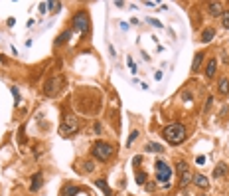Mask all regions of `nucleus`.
Instances as JSON below:
<instances>
[{
    "mask_svg": "<svg viewBox=\"0 0 229 196\" xmlns=\"http://www.w3.org/2000/svg\"><path fill=\"white\" fill-rule=\"evenodd\" d=\"M170 178H172V170L164 161H156V182H164V188L170 186Z\"/></svg>",
    "mask_w": 229,
    "mask_h": 196,
    "instance_id": "nucleus-4",
    "label": "nucleus"
},
{
    "mask_svg": "<svg viewBox=\"0 0 229 196\" xmlns=\"http://www.w3.org/2000/svg\"><path fill=\"white\" fill-rule=\"evenodd\" d=\"M69 36H71V32H63V34H59V36H57V40H55V46L65 44V42L69 40Z\"/></svg>",
    "mask_w": 229,
    "mask_h": 196,
    "instance_id": "nucleus-18",
    "label": "nucleus"
},
{
    "mask_svg": "<svg viewBox=\"0 0 229 196\" xmlns=\"http://www.w3.org/2000/svg\"><path fill=\"white\" fill-rule=\"evenodd\" d=\"M45 6H48V4H40V12H41V14H44V12L48 10V8H45Z\"/></svg>",
    "mask_w": 229,
    "mask_h": 196,
    "instance_id": "nucleus-32",
    "label": "nucleus"
},
{
    "mask_svg": "<svg viewBox=\"0 0 229 196\" xmlns=\"http://www.w3.org/2000/svg\"><path fill=\"white\" fill-rule=\"evenodd\" d=\"M48 8L53 12V14H55V12L61 10V2H53V0H49V2H48Z\"/></svg>",
    "mask_w": 229,
    "mask_h": 196,
    "instance_id": "nucleus-20",
    "label": "nucleus"
},
{
    "mask_svg": "<svg viewBox=\"0 0 229 196\" xmlns=\"http://www.w3.org/2000/svg\"><path fill=\"white\" fill-rule=\"evenodd\" d=\"M227 91H229V81H227L225 77H221V79H219V93L225 95Z\"/></svg>",
    "mask_w": 229,
    "mask_h": 196,
    "instance_id": "nucleus-17",
    "label": "nucleus"
},
{
    "mask_svg": "<svg viewBox=\"0 0 229 196\" xmlns=\"http://www.w3.org/2000/svg\"><path fill=\"white\" fill-rule=\"evenodd\" d=\"M195 162H198V165H203V162H206V157H198V158H195Z\"/></svg>",
    "mask_w": 229,
    "mask_h": 196,
    "instance_id": "nucleus-31",
    "label": "nucleus"
},
{
    "mask_svg": "<svg viewBox=\"0 0 229 196\" xmlns=\"http://www.w3.org/2000/svg\"><path fill=\"white\" fill-rule=\"evenodd\" d=\"M136 139H138V131H132V133H131V135H128V139H127V147H128V149H131V145H132V143H134V141H136Z\"/></svg>",
    "mask_w": 229,
    "mask_h": 196,
    "instance_id": "nucleus-21",
    "label": "nucleus"
},
{
    "mask_svg": "<svg viewBox=\"0 0 229 196\" xmlns=\"http://www.w3.org/2000/svg\"><path fill=\"white\" fill-rule=\"evenodd\" d=\"M140 161H142V157H134L132 158V165H140Z\"/></svg>",
    "mask_w": 229,
    "mask_h": 196,
    "instance_id": "nucleus-30",
    "label": "nucleus"
},
{
    "mask_svg": "<svg viewBox=\"0 0 229 196\" xmlns=\"http://www.w3.org/2000/svg\"><path fill=\"white\" fill-rule=\"evenodd\" d=\"M209 14H211V16H221V14H223L221 2H209Z\"/></svg>",
    "mask_w": 229,
    "mask_h": 196,
    "instance_id": "nucleus-11",
    "label": "nucleus"
},
{
    "mask_svg": "<svg viewBox=\"0 0 229 196\" xmlns=\"http://www.w3.org/2000/svg\"><path fill=\"white\" fill-rule=\"evenodd\" d=\"M61 83H63V79H61V77L49 79V81L45 83V89H44V93L48 95V97H53V95H57V91L61 89V87H57V85H61Z\"/></svg>",
    "mask_w": 229,
    "mask_h": 196,
    "instance_id": "nucleus-7",
    "label": "nucleus"
},
{
    "mask_svg": "<svg viewBox=\"0 0 229 196\" xmlns=\"http://www.w3.org/2000/svg\"><path fill=\"white\" fill-rule=\"evenodd\" d=\"M136 182H138V184H144V182H146V172L138 170V172H136Z\"/></svg>",
    "mask_w": 229,
    "mask_h": 196,
    "instance_id": "nucleus-24",
    "label": "nucleus"
},
{
    "mask_svg": "<svg viewBox=\"0 0 229 196\" xmlns=\"http://www.w3.org/2000/svg\"><path fill=\"white\" fill-rule=\"evenodd\" d=\"M203 196H206V194H203Z\"/></svg>",
    "mask_w": 229,
    "mask_h": 196,
    "instance_id": "nucleus-34",
    "label": "nucleus"
},
{
    "mask_svg": "<svg viewBox=\"0 0 229 196\" xmlns=\"http://www.w3.org/2000/svg\"><path fill=\"white\" fill-rule=\"evenodd\" d=\"M186 196H188V194H186Z\"/></svg>",
    "mask_w": 229,
    "mask_h": 196,
    "instance_id": "nucleus-33",
    "label": "nucleus"
},
{
    "mask_svg": "<svg viewBox=\"0 0 229 196\" xmlns=\"http://www.w3.org/2000/svg\"><path fill=\"white\" fill-rule=\"evenodd\" d=\"M203 56H206L203 52H198V54H195L194 61H191V72H198V69H199V65H202V61H203Z\"/></svg>",
    "mask_w": 229,
    "mask_h": 196,
    "instance_id": "nucleus-12",
    "label": "nucleus"
},
{
    "mask_svg": "<svg viewBox=\"0 0 229 196\" xmlns=\"http://www.w3.org/2000/svg\"><path fill=\"white\" fill-rule=\"evenodd\" d=\"M77 194H79V190L75 188V186H71V184L63 188V196H77Z\"/></svg>",
    "mask_w": 229,
    "mask_h": 196,
    "instance_id": "nucleus-19",
    "label": "nucleus"
},
{
    "mask_svg": "<svg viewBox=\"0 0 229 196\" xmlns=\"http://www.w3.org/2000/svg\"><path fill=\"white\" fill-rule=\"evenodd\" d=\"M207 105H206V109H203V113H207V111H209V107H211V103H213V97H211V95H209V97H207Z\"/></svg>",
    "mask_w": 229,
    "mask_h": 196,
    "instance_id": "nucleus-27",
    "label": "nucleus"
},
{
    "mask_svg": "<svg viewBox=\"0 0 229 196\" xmlns=\"http://www.w3.org/2000/svg\"><path fill=\"white\" fill-rule=\"evenodd\" d=\"M95 186H97V188H101L103 192H105V196H111V188H109V186H107V182L103 180V178H99V180H95Z\"/></svg>",
    "mask_w": 229,
    "mask_h": 196,
    "instance_id": "nucleus-15",
    "label": "nucleus"
},
{
    "mask_svg": "<svg viewBox=\"0 0 229 196\" xmlns=\"http://www.w3.org/2000/svg\"><path fill=\"white\" fill-rule=\"evenodd\" d=\"M127 61H128V68H131V69H132V72H134V73H136V64H134V61H132V57H128V60H127Z\"/></svg>",
    "mask_w": 229,
    "mask_h": 196,
    "instance_id": "nucleus-28",
    "label": "nucleus"
},
{
    "mask_svg": "<svg viewBox=\"0 0 229 196\" xmlns=\"http://www.w3.org/2000/svg\"><path fill=\"white\" fill-rule=\"evenodd\" d=\"M91 153H93V157L97 158L99 162H107L115 155V147L109 145V143H105V141H97V143L93 145V151Z\"/></svg>",
    "mask_w": 229,
    "mask_h": 196,
    "instance_id": "nucleus-2",
    "label": "nucleus"
},
{
    "mask_svg": "<svg viewBox=\"0 0 229 196\" xmlns=\"http://www.w3.org/2000/svg\"><path fill=\"white\" fill-rule=\"evenodd\" d=\"M221 22H223V26L229 30V10H223V14H221Z\"/></svg>",
    "mask_w": 229,
    "mask_h": 196,
    "instance_id": "nucleus-25",
    "label": "nucleus"
},
{
    "mask_svg": "<svg viewBox=\"0 0 229 196\" xmlns=\"http://www.w3.org/2000/svg\"><path fill=\"white\" fill-rule=\"evenodd\" d=\"M71 24H73V30L81 32V34H85V32L89 30V18H87L85 12H77V14L73 16Z\"/></svg>",
    "mask_w": 229,
    "mask_h": 196,
    "instance_id": "nucleus-5",
    "label": "nucleus"
},
{
    "mask_svg": "<svg viewBox=\"0 0 229 196\" xmlns=\"http://www.w3.org/2000/svg\"><path fill=\"white\" fill-rule=\"evenodd\" d=\"M79 129H81L79 119L73 117V115H67V117L61 121V125H59V135L61 137H73L75 133H79Z\"/></svg>",
    "mask_w": 229,
    "mask_h": 196,
    "instance_id": "nucleus-3",
    "label": "nucleus"
},
{
    "mask_svg": "<svg viewBox=\"0 0 229 196\" xmlns=\"http://www.w3.org/2000/svg\"><path fill=\"white\" fill-rule=\"evenodd\" d=\"M10 91H12V95H14V105L16 107H20V93H18V87H10Z\"/></svg>",
    "mask_w": 229,
    "mask_h": 196,
    "instance_id": "nucleus-23",
    "label": "nucleus"
},
{
    "mask_svg": "<svg viewBox=\"0 0 229 196\" xmlns=\"http://www.w3.org/2000/svg\"><path fill=\"white\" fill-rule=\"evenodd\" d=\"M83 170H85V172H93L95 170V162L93 161H85L83 162Z\"/></svg>",
    "mask_w": 229,
    "mask_h": 196,
    "instance_id": "nucleus-22",
    "label": "nucleus"
},
{
    "mask_svg": "<svg viewBox=\"0 0 229 196\" xmlns=\"http://www.w3.org/2000/svg\"><path fill=\"white\" fill-rule=\"evenodd\" d=\"M41 184H44V172H41V170H38V172L32 176L30 190H32V192H36V190H40V188H41Z\"/></svg>",
    "mask_w": 229,
    "mask_h": 196,
    "instance_id": "nucleus-8",
    "label": "nucleus"
},
{
    "mask_svg": "<svg viewBox=\"0 0 229 196\" xmlns=\"http://www.w3.org/2000/svg\"><path fill=\"white\" fill-rule=\"evenodd\" d=\"M182 97H184V101H190V99H191V93H190V91H186Z\"/></svg>",
    "mask_w": 229,
    "mask_h": 196,
    "instance_id": "nucleus-29",
    "label": "nucleus"
},
{
    "mask_svg": "<svg viewBox=\"0 0 229 196\" xmlns=\"http://www.w3.org/2000/svg\"><path fill=\"white\" fill-rule=\"evenodd\" d=\"M225 174H227V165L225 162H219V165L215 166V170H213V176L221 178V176H225Z\"/></svg>",
    "mask_w": 229,
    "mask_h": 196,
    "instance_id": "nucleus-13",
    "label": "nucleus"
},
{
    "mask_svg": "<svg viewBox=\"0 0 229 196\" xmlns=\"http://www.w3.org/2000/svg\"><path fill=\"white\" fill-rule=\"evenodd\" d=\"M178 170H180V188H186L188 184H191V180H194V174L190 172L188 162H184V161L178 162Z\"/></svg>",
    "mask_w": 229,
    "mask_h": 196,
    "instance_id": "nucleus-6",
    "label": "nucleus"
},
{
    "mask_svg": "<svg viewBox=\"0 0 229 196\" xmlns=\"http://www.w3.org/2000/svg\"><path fill=\"white\" fill-rule=\"evenodd\" d=\"M146 22L152 24L154 28H162V22H158V20H154V18H146Z\"/></svg>",
    "mask_w": 229,
    "mask_h": 196,
    "instance_id": "nucleus-26",
    "label": "nucleus"
},
{
    "mask_svg": "<svg viewBox=\"0 0 229 196\" xmlns=\"http://www.w3.org/2000/svg\"><path fill=\"white\" fill-rule=\"evenodd\" d=\"M162 137H164V141L168 145H172V147H178V145H182L186 141V127L182 123H172L168 125V127L162 129Z\"/></svg>",
    "mask_w": 229,
    "mask_h": 196,
    "instance_id": "nucleus-1",
    "label": "nucleus"
},
{
    "mask_svg": "<svg viewBox=\"0 0 229 196\" xmlns=\"http://www.w3.org/2000/svg\"><path fill=\"white\" fill-rule=\"evenodd\" d=\"M215 69H217V61L215 60H209L207 61V65H206V77H213L215 76Z\"/></svg>",
    "mask_w": 229,
    "mask_h": 196,
    "instance_id": "nucleus-10",
    "label": "nucleus"
},
{
    "mask_svg": "<svg viewBox=\"0 0 229 196\" xmlns=\"http://www.w3.org/2000/svg\"><path fill=\"white\" fill-rule=\"evenodd\" d=\"M213 36H215V30H213V28H206V30L202 32V42H203V44H207V42L213 40Z\"/></svg>",
    "mask_w": 229,
    "mask_h": 196,
    "instance_id": "nucleus-14",
    "label": "nucleus"
},
{
    "mask_svg": "<svg viewBox=\"0 0 229 196\" xmlns=\"http://www.w3.org/2000/svg\"><path fill=\"white\" fill-rule=\"evenodd\" d=\"M146 151H150V153H162L164 149H162V145H158V143H146Z\"/></svg>",
    "mask_w": 229,
    "mask_h": 196,
    "instance_id": "nucleus-16",
    "label": "nucleus"
},
{
    "mask_svg": "<svg viewBox=\"0 0 229 196\" xmlns=\"http://www.w3.org/2000/svg\"><path fill=\"white\" fill-rule=\"evenodd\" d=\"M191 182H194L195 186H199V188H207V186H209V178L203 176V174H198V172L194 174V180Z\"/></svg>",
    "mask_w": 229,
    "mask_h": 196,
    "instance_id": "nucleus-9",
    "label": "nucleus"
}]
</instances>
